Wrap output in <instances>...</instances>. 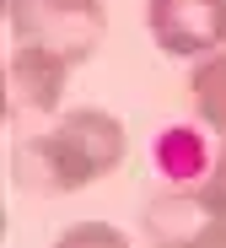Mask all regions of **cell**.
<instances>
[{
  "mask_svg": "<svg viewBox=\"0 0 226 248\" xmlns=\"http://www.w3.org/2000/svg\"><path fill=\"white\" fill-rule=\"evenodd\" d=\"M151 248H226V211L205 189H162L146 200Z\"/></svg>",
  "mask_w": 226,
  "mask_h": 248,
  "instance_id": "cell-3",
  "label": "cell"
},
{
  "mask_svg": "<svg viewBox=\"0 0 226 248\" xmlns=\"http://www.w3.org/2000/svg\"><path fill=\"white\" fill-rule=\"evenodd\" d=\"M156 168L172 178V189H199L205 173H210V151H205V135L189 130V124H167V130L156 135Z\"/></svg>",
  "mask_w": 226,
  "mask_h": 248,
  "instance_id": "cell-6",
  "label": "cell"
},
{
  "mask_svg": "<svg viewBox=\"0 0 226 248\" xmlns=\"http://www.w3.org/2000/svg\"><path fill=\"white\" fill-rule=\"evenodd\" d=\"M6 22L16 44L49 49L65 65H86L108 32L103 0H6Z\"/></svg>",
  "mask_w": 226,
  "mask_h": 248,
  "instance_id": "cell-2",
  "label": "cell"
},
{
  "mask_svg": "<svg viewBox=\"0 0 226 248\" xmlns=\"http://www.w3.org/2000/svg\"><path fill=\"white\" fill-rule=\"evenodd\" d=\"M65 76H70V65L60 54L16 44L11 49V65H6V108H11V124L49 119L60 108V97H65Z\"/></svg>",
  "mask_w": 226,
  "mask_h": 248,
  "instance_id": "cell-5",
  "label": "cell"
},
{
  "mask_svg": "<svg viewBox=\"0 0 226 248\" xmlns=\"http://www.w3.org/2000/svg\"><path fill=\"white\" fill-rule=\"evenodd\" d=\"M146 27L172 60H205L226 44V0H146Z\"/></svg>",
  "mask_w": 226,
  "mask_h": 248,
  "instance_id": "cell-4",
  "label": "cell"
},
{
  "mask_svg": "<svg viewBox=\"0 0 226 248\" xmlns=\"http://www.w3.org/2000/svg\"><path fill=\"white\" fill-rule=\"evenodd\" d=\"M124 156H129V135L108 108H70L54 130L16 135L11 184L22 194H75L108 178Z\"/></svg>",
  "mask_w": 226,
  "mask_h": 248,
  "instance_id": "cell-1",
  "label": "cell"
},
{
  "mask_svg": "<svg viewBox=\"0 0 226 248\" xmlns=\"http://www.w3.org/2000/svg\"><path fill=\"white\" fill-rule=\"evenodd\" d=\"M189 97H194L199 124L226 146V49H215V54H205V60L194 65V76H189Z\"/></svg>",
  "mask_w": 226,
  "mask_h": 248,
  "instance_id": "cell-7",
  "label": "cell"
},
{
  "mask_svg": "<svg viewBox=\"0 0 226 248\" xmlns=\"http://www.w3.org/2000/svg\"><path fill=\"white\" fill-rule=\"evenodd\" d=\"M49 248H129V237H124L113 221H75V227H65Z\"/></svg>",
  "mask_w": 226,
  "mask_h": 248,
  "instance_id": "cell-8",
  "label": "cell"
}]
</instances>
